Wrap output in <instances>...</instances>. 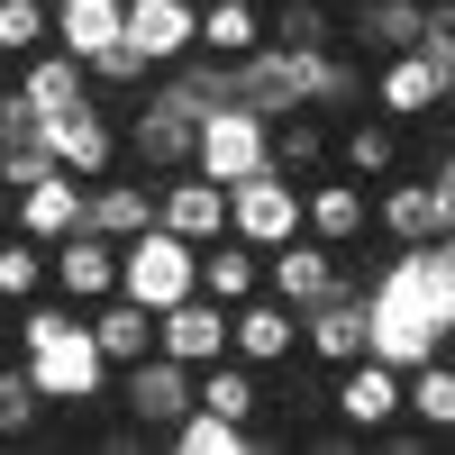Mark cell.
<instances>
[{"mask_svg":"<svg viewBox=\"0 0 455 455\" xmlns=\"http://www.w3.org/2000/svg\"><path fill=\"white\" fill-rule=\"evenodd\" d=\"M119 36H128V0H55V46L64 55H109V46H119Z\"/></svg>","mask_w":455,"mask_h":455,"instance_id":"26","label":"cell"},{"mask_svg":"<svg viewBox=\"0 0 455 455\" xmlns=\"http://www.w3.org/2000/svg\"><path fill=\"white\" fill-rule=\"evenodd\" d=\"M19 100L36 109V119H64V109H83V100H92V73H83V55L36 46V55L19 64Z\"/></svg>","mask_w":455,"mask_h":455,"instance_id":"22","label":"cell"},{"mask_svg":"<svg viewBox=\"0 0 455 455\" xmlns=\"http://www.w3.org/2000/svg\"><path fill=\"white\" fill-rule=\"evenodd\" d=\"M83 228H100L109 246H128L137 228H156V173H100L83 192Z\"/></svg>","mask_w":455,"mask_h":455,"instance_id":"20","label":"cell"},{"mask_svg":"<svg viewBox=\"0 0 455 455\" xmlns=\"http://www.w3.org/2000/svg\"><path fill=\"white\" fill-rule=\"evenodd\" d=\"M300 228H310L319 246H337V255H355L364 246V228H373V192L337 164V173H310L300 182Z\"/></svg>","mask_w":455,"mask_h":455,"instance_id":"8","label":"cell"},{"mask_svg":"<svg viewBox=\"0 0 455 455\" xmlns=\"http://www.w3.org/2000/svg\"><path fill=\"white\" fill-rule=\"evenodd\" d=\"M192 164L219 173V182H246L255 164H274V119H264V109H246V100L201 109V146H192Z\"/></svg>","mask_w":455,"mask_h":455,"instance_id":"5","label":"cell"},{"mask_svg":"<svg viewBox=\"0 0 455 455\" xmlns=\"http://www.w3.org/2000/svg\"><path fill=\"white\" fill-rule=\"evenodd\" d=\"M10 210H19V192H10V182H0V228H10Z\"/></svg>","mask_w":455,"mask_h":455,"instance_id":"37","label":"cell"},{"mask_svg":"<svg viewBox=\"0 0 455 455\" xmlns=\"http://www.w3.org/2000/svg\"><path fill=\"white\" fill-rule=\"evenodd\" d=\"M36 383H28V364H0V437H28L36 428Z\"/></svg>","mask_w":455,"mask_h":455,"instance_id":"35","label":"cell"},{"mask_svg":"<svg viewBox=\"0 0 455 455\" xmlns=\"http://www.w3.org/2000/svg\"><path fill=\"white\" fill-rule=\"evenodd\" d=\"M192 392H201V410H219V419H237V428H255V410H264V383H255V364H246V355L201 364V373H192Z\"/></svg>","mask_w":455,"mask_h":455,"instance_id":"28","label":"cell"},{"mask_svg":"<svg viewBox=\"0 0 455 455\" xmlns=\"http://www.w3.org/2000/svg\"><path fill=\"white\" fill-rule=\"evenodd\" d=\"M401 419H419L428 437H455V355H419L401 373Z\"/></svg>","mask_w":455,"mask_h":455,"instance_id":"24","label":"cell"},{"mask_svg":"<svg viewBox=\"0 0 455 455\" xmlns=\"http://www.w3.org/2000/svg\"><path fill=\"white\" fill-rule=\"evenodd\" d=\"M156 219L173 228V237L210 246L219 228H228V182H219V173H201V164H182V173H156Z\"/></svg>","mask_w":455,"mask_h":455,"instance_id":"13","label":"cell"},{"mask_svg":"<svg viewBox=\"0 0 455 455\" xmlns=\"http://www.w3.org/2000/svg\"><path fill=\"white\" fill-rule=\"evenodd\" d=\"M46 156L64 164V173H83V182H100V173H119V119L100 109V92L83 100V109H64V119H46Z\"/></svg>","mask_w":455,"mask_h":455,"instance_id":"12","label":"cell"},{"mask_svg":"<svg viewBox=\"0 0 455 455\" xmlns=\"http://www.w3.org/2000/svg\"><path fill=\"white\" fill-rule=\"evenodd\" d=\"M328 410H337V428H347V437H383V428L401 419V364H383V355L337 364V392H328Z\"/></svg>","mask_w":455,"mask_h":455,"instance_id":"9","label":"cell"},{"mask_svg":"<svg viewBox=\"0 0 455 455\" xmlns=\"http://www.w3.org/2000/svg\"><path fill=\"white\" fill-rule=\"evenodd\" d=\"M201 291L228 300V310L255 300V291H264V246H246V237H228V228H219V237L201 246Z\"/></svg>","mask_w":455,"mask_h":455,"instance_id":"25","label":"cell"},{"mask_svg":"<svg viewBox=\"0 0 455 455\" xmlns=\"http://www.w3.org/2000/svg\"><path fill=\"white\" fill-rule=\"evenodd\" d=\"M36 291H55V274H46V246L36 237H19V228H0V300H36Z\"/></svg>","mask_w":455,"mask_h":455,"instance_id":"31","label":"cell"},{"mask_svg":"<svg viewBox=\"0 0 455 455\" xmlns=\"http://www.w3.org/2000/svg\"><path fill=\"white\" fill-rule=\"evenodd\" d=\"M156 347L173 355V364H219L228 355V300H210V291H192V300H173V310H156Z\"/></svg>","mask_w":455,"mask_h":455,"instance_id":"18","label":"cell"},{"mask_svg":"<svg viewBox=\"0 0 455 455\" xmlns=\"http://www.w3.org/2000/svg\"><path fill=\"white\" fill-rule=\"evenodd\" d=\"M437 355H455V310H446V328H437Z\"/></svg>","mask_w":455,"mask_h":455,"instance_id":"36","label":"cell"},{"mask_svg":"<svg viewBox=\"0 0 455 455\" xmlns=\"http://www.w3.org/2000/svg\"><path fill=\"white\" fill-rule=\"evenodd\" d=\"M264 46V0H201V55L237 64Z\"/></svg>","mask_w":455,"mask_h":455,"instance_id":"30","label":"cell"},{"mask_svg":"<svg viewBox=\"0 0 455 455\" xmlns=\"http://www.w3.org/2000/svg\"><path fill=\"white\" fill-rule=\"evenodd\" d=\"M373 109H383V119H401V128L437 119V109H446V64H437L428 46L383 55V64H373Z\"/></svg>","mask_w":455,"mask_h":455,"instance_id":"11","label":"cell"},{"mask_svg":"<svg viewBox=\"0 0 455 455\" xmlns=\"http://www.w3.org/2000/svg\"><path fill=\"white\" fill-rule=\"evenodd\" d=\"M0 328H10V300H0Z\"/></svg>","mask_w":455,"mask_h":455,"instance_id":"39","label":"cell"},{"mask_svg":"<svg viewBox=\"0 0 455 455\" xmlns=\"http://www.w3.org/2000/svg\"><path fill=\"white\" fill-rule=\"evenodd\" d=\"M128 46L156 73H173L182 55L201 46V0H128Z\"/></svg>","mask_w":455,"mask_h":455,"instance_id":"19","label":"cell"},{"mask_svg":"<svg viewBox=\"0 0 455 455\" xmlns=\"http://www.w3.org/2000/svg\"><path fill=\"white\" fill-rule=\"evenodd\" d=\"M36 46H55V0H0V64H28Z\"/></svg>","mask_w":455,"mask_h":455,"instance_id":"33","label":"cell"},{"mask_svg":"<svg viewBox=\"0 0 455 455\" xmlns=\"http://www.w3.org/2000/svg\"><path fill=\"white\" fill-rule=\"evenodd\" d=\"M228 237H246L274 255L283 237H300V182L283 164H255L246 182H228Z\"/></svg>","mask_w":455,"mask_h":455,"instance_id":"4","label":"cell"},{"mask_svg":"<svg viewBox=\"0 0 455 455\" xmlns=\"http://www.w3.org/2000/svg\"><path fill=\"white\" fill-rule=\"evenodd\" d=\"M19 364H28V383H36L46 410H83V401H100L119 383V373L100 364V347H92V319L73 310V300H55V291L19 300Z\"/></svg>","mask_w":455,"mask_h":455,"instance_id":"1","label":"cell"},{"mask_svg":"<svg viewBox=\"0 0 455 455\" xmlns=\"http://www.w3.org/2000/svg\"><path fill=\"white\" fill-rule=\"evenodd\" d=\"M119 146L137 156V173H182V164H192V146H201V109L164 83L156 100H137V109H128Z\"/></svg>","mask_w":455,"mask_h":455,"instance_id":"3","label":"cell"},{"mask_svg":"<svg viewBox=\"0 0 455 455\" xmlns=\"http://www.w3.org/2000/svg\"><path fill=\"white\" fill-rule=\"evenodd\" d=\"M228 355H246L255 373H264V364H291V355H300V310L274 300V291L237 300V310H228Z\"/></svg>","mask_w":455,"mask_h":455,"instance_id":"16","label":"cell"},{"mask_svg":"<svg viewBox=\"0 0 455 455\" xmlns=\"http://www.w3.org/2000/svg\"><path fill=\"white\" fill-rule=\"evenodd\" d=\"M355 274H347V255L337 246H319L310 228H300V237H283L274 255H264V291L274 300H291V310H310V300H328V291H347Z\"/></svg>","mask_w":455,"mask_h":455,"instance_id":"10","label":"cell"},{"mask_svg":"<svg viewBox=\"0 0 455 455\" xmlns=\"http://www.w3.org/2000/svg\"><path fill=\"white\" fill-rule=\"evenodd\" d=\"M373 228H383L392 246H446L455 237V192L437 173H419V182H383V192H373Z\"/></svg>","mask_w":455,"mask_h":455,"instance_id":"6","label":"cell"},{"mask_svg":"<svg viewBox=\"0 0 455 455\" xmlns=\"http://www.w3.org/2000/svg\"><path fill=\"white\" fill-rule=\"evenodd\" d=\"M83 192H92L83 173L46 164L36 182H19V210H10V228H19V237H36V246H64L73 228H83Z\"/></svg>","mask_w":455,"mask_h":455,"instance_id":"14","label":"cell"},{"mask_svg":"<svg viewBox=\"0 0 455 455\" xmlns=\"http://www.w3.org/2000/svg\"><path fill=\"white\" fill-rule=\"evenodd\" d=\"M92 347H100V364L119 373V364H137V355H156V310L146 300H128V291H109V300H92Z\"/></svg>","mask_w":455,"mask_h":455,"instance_id":"23","label":"cell"},{"mask_svg":"<svg viewBox=\"0 0 455 455\" xmlns=\"http://www.w3.org/2000/svg\"><path fill=\"white\" fill-rule=\"evenodd\" d=\"M419 36H428V0H355V28L337 36V46L364 55V64H383L401 46H419Z\"/></svg>","mask_w":455,"mask_h":455,"instance_id":"21","label":"cell"},{"mask_svg":"<svg viewBox=\"0 0 455 455\" xmlns=\"http://www.w3.org/2000/svg\"><path fill=\"white\" fill-rule=\"evenodd\" d=\"M173 446L182 455H237V446H255V428H237V419H219V410H182V419H173Z\"/></svg>","mask_w":455,"mask_h":455,"instance_id":"34","label":"cell"},{"mask_svg":"<svg viewBox=\"0 0 455 455\" xmlns=\"http://www.w3.org/2000/svg\"><path fill=\"white\" fill-rule=\"evenodd\" d=\"M446 109H455V64H446Z\"/></svg>","mask_w":455,"mask_h":455,"instance_id":"38","label":"cell"},{"mask_svg":"<svg viewBox=\"0 0 455 455\" xmlns=\"http://www.w3.org/2000/svg\"><path fill=\"white\" fill-rule=\"evenodd\" d=\"M119 291L146 300V310H173V300H192L201 291V246L192 237H173V228H137V237L119 246Z\"/></svg>","mask_w":455,"mask_h":455,"instance_id":"2","label":"cell"},{"mask_svg":"<svg viewBox=\"0 0 455 455\" xmlns=\"http://www.w3.org/2000/svg\"><path fill=\"white\" fill-rule=\"evenodd\" d=\"M192 401H201V392H192V364H173L164 347L137 355V364H119V410H128L146 437H173V419H182Z\"/></svg>","mask_w":455,"mask_h":455,"instance_id":"7","label":"cell"},{"mask_svg":"<svg viewBox=\"0 0 455 455\" xmlns=\"http://www.w3.org/2000/svg\"><path fill=\"white\" fill-rule=\"evenodd\" d=\"M328 156H337V137H328L319 119H300V109L274 119V164H283V173H328Z\"/></svg>","mask_w":455,"mask_h":455,"instance_id":"32","label":"cell"},{"mask_svg":"<svg viewBox=\"0 0 455 455\" xmlns=\"http://www.w3.org/2000/svg\"><path fill=\"white\" fill-rule=\"evenodd\" d=\"M300 347H310L319 364H355V355L373 347V319H364V283H347V291L310 300V310H300Z\"/></svg>","mask_w":455,"mask_h":455,"instance_id":"17","label":"cell"},{"mask_svg":"<svg viewBox=\"0 0 455 455\" xmlns=\"http://www.w3.org/2000/svg\"><path fill=\"white\" fill-rule=\"evenodd\" d=\"M337 0H274L264 10V46H283V55H328L337 46Z\"/></svg>","mask_w":455,"mask_h":455,"instance_id":"29","label":"cell"},{"mask_svg":"<svg viewBox=\"0 0 455 455\" xmlns=\"http://www.w3.org/2000/svg\"><path fill=\"white\" fill-rule=\"evenodd\" d=\"M337 164L355 182H392L401 173V119H383V109H373V119H347L337 128Z\"/></svg>","mask_w":455,"mask_h":455,"instance_id":"27","label":"cell"},{"mask_svg":"<svg viewBox=\"0 0 455 455\" xmlns=\"http://www.w3.org/2000/svg\"><path fill=\"white\" fill-rule=\"evenodd\" d=\"M46 274H55V300L92 310V300H109V291H119V246H109L100 228H73L64 246H46Z\"/></svg>","mask_w":455,"mask_h":455,"instance_id":"15","label":"cell"}]
</instances>
